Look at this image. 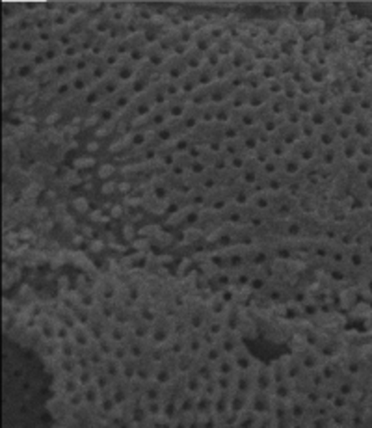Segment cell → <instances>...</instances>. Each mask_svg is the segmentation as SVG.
<instances>
[{
  "label": "cell",
  "mask_w": 372,
  "mask_h": 428,
  "mask_svg": "<svg viewBox=\"0 0 372 428\" xmlns=\"http://www.w3.org/2000/svg\"><path fill=\"white\" fill-rule=\"evenodd\" d=\"M181 82V92L190 95L194 93L199 86H201V78H199V69H188V73L179 80Z\"/></svg>",
  "instance_id": "obj_10"
},
{
  "label": "cell",
  "mask_w": 372,
  "mask_h": 428,
  "mask_svg": "<svg viewBox=\"0 0 372 428\" xmlns=\"http://www.w3.org/2000/svg\"><path fill=\"white\" fill-rule=\"evenodd\" d=\"M270 99H272V93L268 92L266 86H262V88H259V90H251L250 106H253V108H260V106H264L266 102H270Z\"/></svg>",
  "instance_id": "obj_18"
},
{
  "label": "cell",
  "mask_w": 372,
  "mask_h": 428,
  "mask_svg": "<svg viewBox=\"0 0 372 428\" xmlns=\"http://www.w3.org/2000/svg\"><path fill=\"white\" fill-rule=\"evenodd\" d=\"M316 138L324 147H331L339 142V125L333 121H326L324 125L316 127Z\"/></svg>",
  "instance_id": "obj_2"
},
{
  "label": "cell",
  "mask_w": 372,
  "mask_h": 428,
  "mask_svg": "<svg viewBox=\"0 0 372 428\" xmlns=\"http://www.w3.org/2000/svg\"><path fill=\"white\" fill-rule=\"evenodd\" d=\"M236 88L231 84V80L227 78V80H214L210 84V95H212V102H223V101H229L231 99L232 92H234Z\"/></svg>",
  "instance_id": "obj_4"
},
{
  "label": "cell",
  "mask_w": 372,
  "mask_h": 428,
  "mask_svg": "<svg viewBox=\"0 0 372 428\" xmlns=\"http://www.w3.org/2000/svg\"><path fill=\"white\" fill-rule=\"evenodd\" d=\"M236 67L232 64L231 56H222V60L216 65V80H227Z\"/></svg>",
  "instance_id": "obj_16"
},
{
  "label": "cell",
  "mask_w": 372,
  "mask_h": 428,
  "mask_svg": "<svg viewBox=\"0 0 372 428\" xmlns=\"http://www.w3.org/2000/svg\"><path fill=\"white\" fill-rule=\"evenodd\" d=\"M136 71H138V67H136V62L132 60V58H127V56H123L119 60V64L116 65V74L119 76L121 80H134V76H136Z\"/></svg>",
  "instance_id": "obj_7"
},
{
  "label": "cell",
  "mask_w": 372,
  "mask_h": 428,
  "mask_svg": "<svg viewBox=\"0 0 372 428\" xmlns=\"http://www.w3.org/2000/svg\"><path fill=\"white\" fill-rule=\"evenodd\" d=\"M183 121H185L188 130L195 129L199 123H203V106H197V104L188 102L185 114H183Z\"/></svg>",
  "instance_id": "obj_6"
},
{
  "label": "cell",
  "mask_w": 372,
  "mask_h": 428,
  "mask_svg": "<svg viewBox=\"0 0 372 428\" xmlns=\"http://www.w3.org/2000/svg\"><path fill=\"white\" fill-rule=\"evenodd\" d=\"M220 218L225 220V222H238V220H244V205L236 203V201H231L227 203L223 209H220Z\"/></svg>",
  "instance_id": "obj_11"
},
{
  "label": "cell",
  "mask_w": 372,
  "mask_h": 428,
  "mask_svg": "<svg viewBox=\"0 0 372 428\" xmlns=\"http://www.w3.org/2000/svg\"><path fill=\"white\" fill-rule=\"evenodd\" d=\"M251 155L257 158L260 164H264L266 160H270V158L274 157V153H272V149H270L268 142H264V143H259V145H257V149H255V151H253Z\"/></svg>",
  "instance_id": "obj_25"
},
{
  "label": "cell",
  "mask_w": 372,
  "mask_h": 428,
  "mask_svg": "<svg viewBox=\"0 0 372 428\" xmlns=\"http://www.w3.org/2000/svg\"><path fill=\"white\" fill-rule=\"evenodd\" d=\"M300 130H302V136L307 140H311L316 136V125L311 121L309 116H305V118L302 119V123H300Z\"/></svg>",
  "instance_id": "obj_26"
},
{
  "label": "cell",
  "mask_w": 372,
  "mask_h": 428,
  "mask_svg": "<svg viewBox=\"0 0 372 428\" xmlns=\"http://www.w3.org/2000/svg\"><path fill=\"white\" fill-rule=\"evenodd\" d=\"M216 121V102H209L203 106V123H214Z\"/></svg>",
  "instance_id": "obj_28"
},
{
  "label": "cell",
  "mask_w": 372,
  "mask_h": 428,
  "mask_svg": "<svg viewBox=\"0 0 372 428\" xmlns=\"http://www.w3.org/2000/svg\"><path fill=\"white\" fill-rule=\"evenodd\" d=\"M250 95H251V90L250 88H246V86H240V88H236L231 95V104L234 108H242V106H248L250 104Z\"/></svg>",
  "instance_id": "obj_20"
},
{
  "label": "cell",
  "mask_w": 372,
  "mask_h": 428,
  "mask_svg": "<svg viewBox=\"0 0 372 428\" xmlns=\"http://www.w3.org/2000/svg\"><path fill=\"white\" fill-rule=\"evenodd\" d=\"M355 167H357L359 173L369 175V173L372 171V158L371 157H361L359 160H355Z\"/></svg>",
  "instance_id": "obj_27"
},
{
  "label": "cell",
  "mask_w": 372,
  "mask_h": 428,
  "mask_svg": "<svg viewBox=\"0 0 372 428\" xmlns=\"http://www.w3.org/2000/svg\"><path fill=\"white\" fill-rule=\"evenodd\" d=\"M260 173H262V164H260L259 160L253 157V155H250L248 162H246V166L240 169V181L242 183H246V185L253 186L255 183H257V179H259Z\"/></svg>",
  "instance_id": "obj_3"
},
{
  "label": "cell",
  "mask_w": 372,
  "mask_h": 428,
  "mask_svg": "<svg viewBox=\"0 0 372 428\" xmlns=\"http://www.w3.org/2000/svg\"><path fill=\"white\" fill-rule=\"evenodd\" d=\"M309 118H311V121L315 123L316 127L324 125L326 121H329L327 119V106H326V104H318L315 110L309 114Z\"/></svg>",
  "instance_id": "obj_24"
},
{
  "label": "cell",
  "mask_w": 372,
  "mask_h": 428,
  "mask_svg": "<svg viewBox=\"0 0 372 428\" xmlns=\"http://www.w3.org/2000/svg\"><path fill=\"white\" fill-rule=\"evenodd\" d=\"M357 153H361V138L359 136H353V138L343 142V157L348 160H353L357 157Z\"/></svg>",
  "instance_id": "obj_21"
},
{
  "label": "cell",
  "mask_w": 372,
  "mask_h": 428,
  "mask_svg": "<svg viewBox=\"0 0 372 428\" xmlns=\"http://www.w3.org/2000/svg\"><path fill=\"white\" fill-rule=\"evenodd\" d=\"M276 132H279V134L283 136V140L287 142L288 145H292V143H296L298 140L303 138V136H302V130H300V125H292V123H288V121H283Z\"/></svg>",
  "instance_id": "obj_12"
},
{
  "label": "cell",
  "mask_w": 372,
  "mask_h": 428,
  "mask_svg": "<svg viewBox=\"0 0 372 428\" xmlns=\"http://www.w3.org/2000/svg\"><path fill=\"white\" fill-rule=\"evenodd\" d=\"M190 102H192V104H197V106H205V104L212 102L210 86H199L194 93H190Z\"/></svg>",
  "instance_id": "obj_19"
},
{
  "label": "cell",
  "mask_w": 372,
  "mask_h": 428,
  "mask_svg": "<svg viewBox=\"0 0 372 428\" xmlns=\"http://www.w3.org/2000/svg\"><path fill=\"white\" fill-rule=\"evenodd\" d=\"M290 101H292V99H288L285 93H278V95H272V99H270V106H272V110L276 112L278 116H283V114L287 112Z\"/></svg>",
  "instance_id": "obj_22"
},
{
  "label": "cell",
  "mask_w": 372,
  "mask_h": 428,
  "mask_svg": "<svg viewBox=\"0 0 372 428\" xmlns=\"http://www.w3.org/2000/svg\"><path fill=\"white\" fill-rule=\"evenodd\" d=\"M365 186L372 192V171L369 173V175H365Z\"/></svg>",
  "instance_id": "obj_30"
},
{
  "label": "cell",
  "mask_w": 372,
  "mask_h": 428,
  "mask_svg": "<svg viewBox=\"0 0 372 428\" xmlns=\"http://www.w3.org/2000/svg\"><path fill=\"white\" fill-rule=\"evenodd\" d=\"M361 155L363 157H372V138H361Z\"/></svg>",
  "instance_id": "obj_29"
},
{
  "label": "cell",
  "mask_w": 372,
  "mask_h": 428,
  "mask_svg": "<svg viewBox=\"0 0 372 428\" xmlns=\"http://www.w3.org/2000/svg\"><path fill=\"white\" fill-rule=\"evenodd\" d=\"M294 104H296V108L302 112L303 116H309V114L320 104V101H318L316 93H302L300 97L294 99Z\"/></svg>",
  "instance_id": "obj_9"
},
{
  "label": "cell",
  "mask_w": 372,
  "mask_h": 428,
  "mask_svg": "<svg viewBox=\"0 0 372 428\" xmlns=\"http://www.w3.org/2000/svg\"><path fill=\"white\" fill-rule=\"evenodd\" d=\"M183 58H185L188 69H199L205 62V52L195 45H188L183 52Z\"/></svg>",
  "instance_id": "obj_8"
},
{
  "label": "cell",
  "mask_w": 372,
  "mask_h": 428,
  "mask_svg": "<svg viewBox=\"0 0 372 428\" xmlns=\"http://www.w3.org/2000/svg\"><path fill=\"white\" fill-rule=\"evenodd\" d=\"M281 162H283V171L290 177L298 175V173L302 171V167H303V160L300 157H296L292 151H288L287 155L281 158Z\"/></svg>",
  "instance_id": "obj_14"
},
{
  "label": "cell",
  "mask_w": 372,
  "mask_h": 428,
  "mask_svg": "<svg viewBox=\"0 0 372 428\" xmlns=\"http://www.w3.org/2000/svg\"><path fill=\"white\" fill-rule=\"evenodd\" d=\"M268 145H270V149H272V153L279 158H283L288 151H290V145L283 140V136H281L279 132H272V134H270Z\"/></svg>",
  "instance_id": "obj_15"
},
{
  "label": "cell",
  "mask_w": 372,
  "mask_h": 428,
  "mask_svg": "<svg viewBox=\"0 0 372 428\" xmlns=\"http://www.w3.org/2000/svg\"><path fill=\"white\" fill-rule=\"evenodd\" d=\"M369 250H371V251H372V240H371V244H369Z\"/></svg>",
  "instance_id": "obj_31"
},
{
  "label": "cell",
  "mask_w": 372,
  "mask_h": 428,
  "mask_svg": "<svg viewBox=\"0 0 372 428\" xmlns=\"http://www.w3.org/2000/svg\"><path fill=\"white\" fill-rule=\"evenodd\" d=\"M147 58L149 62L153 65H157V67H160V65L166 62V50L162 48V45L160 43H151V45H147Z\"/></svg>",
  "instance_id": "obj_17"
},
{
  "label": "cell",
  "mask_w": 372,
  "mask_h": 428,
  "mask_svg": "<svg viewBox=\"0 0 372 428\" xmlns=\"http://www.w3.org/2000/svg\"><path fill=\"white\" fill-rule=\"evenodd\" d=\"M232 110H234V106L231 104V101L218 102V104H216V121H220V123H227V121L231 119Z\"/></svg>",
  "instance_id": "obj_23"
},
{
  "label": "cell",
  "mask_w": 372,
  "mask_h": 428,
  "mask_svg": "<svg viewBox=\"0 0 372 428\" xmlns=\"http://www.w3.org/2000/svg\"><path fill=\"white\" fill-rule=\"evenodd\" d=\"M149 116V125H155V127H162V125H166L167 121L171 119V116H169V110H167V104H157L153 110L147 114Z\"/></svg>",
  "instance_id": "obj_13"
},
{
  "label": "cell",
  "mask_w": 372,
  "mask_h": 428,
  "mask_svg": "<svg viewBox=\"0 0 372 428\" xmlns=\"http://www.w3.org/2000/svg\"><path fill=\"white\" fill-rule=\"evenodd\" d=\"M188 102H190V95H186V93H183V92L173 95V97H169L166 102L167 110H169V116H171V118H183V114H185Z\"/></svg>",
  "instance_id": "obj_5"
},
{
  "label": "cell",
  "mask_w": 372,
  "mask_h": 428,
  "mask_svg": "<svg viewBox=\"0 0 372 428\" xmlns=\"http://www.w3.org/2000/svg\"><path fill=\"white\" fill-rule=\"evenodd\" d=\"M158 73L164 74L166 78H175V80H181V78H183V76L188 73V65H186L183 54L175 52V54L167 56L166 62L158 67Z\"/></svg>",
  "instance_id": "obj_1"
}]
</instances>
